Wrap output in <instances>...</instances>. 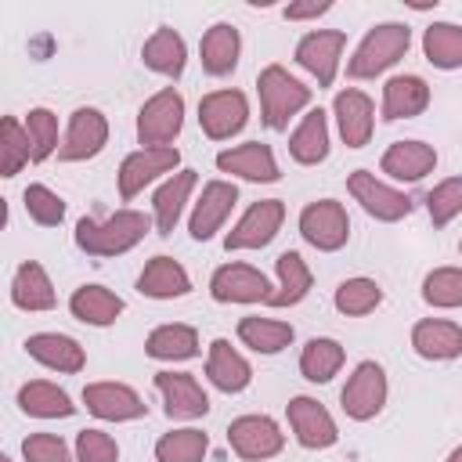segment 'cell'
Here are the masks:
<instances>
[{
  "instance_id": "cell-1",
  "label": "cell",
  "mask_w": 462,
  "mask_h": 462,
  "mask_svg": "<svg viewBox=\"0 0 462 462\" xmlns=\"http://www.w3.org/2000/svg\"><path fill=\"white\" fill-rule=\"evenodd\" d=\"M152 217L141 213V209H116L112 217L105 220H94V217H79L76 220V245L87 253V256H123L130 253L148 231H152Z\"/></svg>"
},
{
  "instance_id": "cell-2",
  "label": "cell",
  "mask_w": 462,
  "mask_h": 462,
  "mask_svg": "<svg viewBox=\"0 0 462 462\" xmlns=\"http://www.w3.org/2000/svg\"><path fill=\"white\" fill-rule=\"evenodd\" d=\"M256 94H260V119L267 130H289V119L310 108V87L296 79L285 65H263L256 76Z\"/></svg>"
},
{
  "instance_id": "cell-3",
  "label": "cell",
  "mask_w": 462,
  "mask_h": 462,
  "mask_svg": "<svg viewBox=\"0 0 462 462\" xmlns=\"http://www.w3.org/2000/svg\"><path fill=\"white\" fill-rule=\"evenodd\" d=\"M408 47H411V29L404 22H379L361 36L354 54L346 58V76L350 79H375L386 69H393L408 54Z\"/></svg>"
},
{
  "instance_id": "cell-4",
  "label": "cell",
  "mask_w": 462,
  "mask_h": 462,
  "mask_svg": "<svg viewBox=\"0 0 462 462\" xmlns=\"http://www.w3.org/2000/svg\"><path fill=\"white\" fill-rule=\"evenodd\" d=\"M184 130V97L173 87H162L137 108V141L141 148H170Z\"/></svg>"
},
{
  "instance_id": "cell-5",
  "label": "cell",
  "mask_w": 462,
  "mask_h": 462,
  "mask_svg": "<svg viewBox=\"0 0 462 462\" xmlns=\"http://www.w3.org/2000/svg\"><path fill=\"white\" fill-rule=\"evenodd\" d=\"M386 397H390V383L379 361H357L354 372L346 375V386L339 390V404L354 422H372L386 408Z\"/></svg>"
},
{
  "instance_id": "cell-6",
  "label": "cell",
  "mask_w": 462,
  "mask_h": 462,
  "mask_svg": "<svg viewBox=\"0 0 462 462\" xmlns=\"http://www.w3.org/2000/svg\"><path fill=\"white\" fill-rule=\"evenodd\" d=\"M180 170V152L170 144V148H137L130 152L123 162H119V173H116V184H119V199L130 202L137 199L148 184H162L170 173Z\"/></svg>"
},
{
  "instance_id": "cell-7",
  "label": "cell",
  "mask_w": 462,
  "mask_h": 462,
  "mask_svg": "<svg viewBox=\"0 0 462 462\" xmlns=\"http://www.w3.org/2000/svg\"><path fill=\"white\" fill-rule=\"evenodd\" d=\"M300 235L307 245H314L318 253H339L350 238V217H346V206L336 202V199H314L300 209V220H296Z\"/></svg>"
},
{
  "instance_id": "cell-8",
  "label": "cell",
  "mask_w": 462,
  "mask_h": 462,
  "mask_svg": "<svg viewBox=\"0 0 462 462\" xmlns=\"http://www.w3.org/2000/svg\"><path fill=\"white\" fill-rule=\"evenodd\" d=\"M346 191H350V199H354L372 220H379V224H397V220H404V217L411 213V199H408L401 188L379 180L372 170H354V173L346 177Z\"/></svg>"
},
{
  "instance_id": "cell-9",
  "label": "cell",
  "mask_w": 462,
  "mask_h": 462,
  "mask_svg": "<svg viewBox=\"0 0 462 462\" xmlns=\"http://www.w3.org/2000/svg\"><path fill=\"white\" fill-rule=\"evenodd\" d=\"M285 224V202L282 199H260L253 202L238 220L235 227L224 235V249L227 253H242V249H263L274 242V235L282 231Z\"/></svg>"
},
{
  "instance_id": "cell-10",
  "label": "cell",
  "mask_w": 462,
  "mask_h": 462,
  "mask_svg": "<svg viewBox=\"0 0 462 462\" xmlns=\"http://www.w3.org/2000/svg\"><path fill=\"white\" fill-rule=\"evenodd\" d=\"M249 123V97L235 87L209 90L199 101V126L209 141H231Z\"/></svg>"
},
{
  "instance_id": "cell-11",
  "label": "cell",
  "mask_w": 462,
  "mask_h": 462,
  "mask_svg": "<svg viewBox=\"0 0 462 462\" xmlns=\"http://www.w3.org/2000/svg\"><path fill=\"white\" fill-rule=\"evenodd\" d=\"M227 444L238 458L245 462H263V458H274L282 448H285V433L282 426L271 419V415H260V411H249V415H238L231 419L227 426Z\"/></svg>"
},
{
  "instance_id": "cell-12",
  "label": "cell",
  "mask_w": 462,
  "mask_h": 462,
  "mask_svg": "<svg viewBox=\"0 0 462 462\" xmlns=\"http://www.w3.org/2000/svg\"><path fill=\"white\" fill-rule=\"evenodd\" d=\"M105 144H108V116L101 108H94V105H83L65 123L58 159L61 162H87V159L101 155Z\"/></svg>"
},
{
  "instance_id": "cell-13",
  "label": "cell",
  "mask_w": 462,
  "mask_h": 462,
  "mask_svg": "<svg viewBox=\"0 0 462 462\" xmlns=\"http://www.w3.org/2000/svg\"><path fill=\"white\" fill-rule=\"evenodd\" d=\"M285 419H289V430H292L296 444L307 448V451H325L339 440V426H336L332 411L321 401L307 397V393H300L285 404Z\"/></svg>"
},
{
  "instance_id": "cell-14",
  "label": "cell",
  "mask_w": 462,
  "mask_h": 462,
  "mask_svg": "<svg viewBox=\"0 0 462 462\" xmlns=\"http://www.w3.org/2000/svg\"><path fill=\"white\" fill-rule=\"evenodd\" d=\"M343 47H346V32L339 29H314L307 36H300L292 58L303 72H310L318 79V87H332L339 61H343Z\"/></svg>"
},
{
  "instance_id": "cell-15",
  "label": "cell",
  "mask_w": 462,
  "mask_h": 462,
  "mask_svg": "<svg viewBox=\"0 0 462 462\" xmlns=\"http://www.w3.org/2000/svg\"><path fill=\"white\" fill-rule=\"evenodd\" d=\"M209 296L217 303H271L274 285L249 263H220L209 274Z\"/></svg>"
},
{
  "instance_id": "cell-16",
  "label": "cell",
  "mask_w": 462,
  "mask_h": 462,
  "mask_svg": "<svg viewBox=\"0 0 462 462\" xmlns=\"http://www.w3.org/2000/svg\"><path fill=\"white\" fill-rule=\"evenodd\" d=\"M238 206V188L231 180H206L195 206H191V217H188V235L195 242H209L231 217V209Z\"/></svg>"
},
{
  "instance_id": "cell-17",
  "label": "cell",
  "mask_w": 462,
  "mask_h": 462,
  "mask_svg": "<svg viewBox=\"0 0 462 462\" xmlns=\"http://www.w3.org/2000/svg\"><path fill=\"white\" fill-rule=\"evenodd\" d=\"M155 390L162 397V411L166 419L177 422H195L209 411V393L202 390V383L191 372H155Z\"/></svg>"
},
{
  "instance_id": "cell-18",
  "label": "cell",
  "mask_w": 462,
  "mask_h": 462,
  "mask_svg": "<svg viewBox=\"0 0 462 462\" xmlns=\"http://www.w3.org/2000/svg\"><path fill=\"white\" fill-rule=\"evenodd\" d=\"M83 404H87V411H90L94 419H101V422H130V419L148 415L144 397H141L134 386L112 383V379H105V383H87V386H83Z\"/></svg>"
},
{
  "instance_id": "cell-19",
  "label": "cell",
  "mask_w": 462,
  "mask_h": 462,
  "mask_svg": "<svg viewBox=\"0 0 462 462\" xmlns=\"http://www.w3.org/2000/svg\"><path fill=\"white\" fill-rule=\"evenodd\" d=\"M217 170L238 177V180H249V184H274L282 177L274 148L263 141H245V144H231V148L217 152Z\"/></svg>"
},
{
  "instance_id": "cell-20",
  "label": "cell",
  "mask_w": 462,
  "mask_h": 462,
  "mask_svg": "<svg viewBox=\"0 0 462 462\" xmlns=\"http://www.w3.org/2000/svg\"><path fill=\"white\" fill-rule=\"evenodd\" d=\"M332 116H336V126H339V137L346 148H365L372 141V130H375V105L365 90L357 87H343L332 101Z\"/></svg>"
},
{
  "instance_id": "cell-21",
  "label": "cell",
  "mask_w": 462,
  "mask_h": 462,
  "mask_svg": "<svg viewBox=\"0 0 462 462\" xmlns=\"http://www.w3.org/2000/svg\"><path fill=\"white\" fill-rule=\"evenodd\" d=\"M195 188H199V173H195V170H177V173H170V177L155 188V195H152V224H155V231H159L162 238L173 235V227L180 224L184 206L191 202Z\"/></svg>"
},
{
  "instance_id": "cell-22",
  "label": "cell",
  "mask_w": 462,
  "mask_h": 462,
  "mask_svg": "<svg viewBox=\"0 0 462 462\" xmlns=\"http://www.w3.org/2000/svg\"><path fill=\"white\" fill-rule=\"evenodd\" d=\"M430 83L415 72H404V76H390L383 83V101H379V116L386 123H397V119H415L430 108Z\"/></svg>"
},
{
  "instance_id": "cell-23",
  "label": "cell",
  "mask_w": 462,
  "mask_h": 462,
  "mask_svg": "<svg viewBox=\"0 0 462 462\" xmlns=\"http://www.w3.org/2000/svg\"><path fill=\"white\" fill-rule=\"evenodd\" d=\"M25 354L58 375H76L87 365V350L79 346V339H72L65 332H32L25 339Z\"/></svg>"
},
{
  "instance_id": "cell-24",
  "label": "cell",
  "mask_w": 462,
  "mask_h": 462,
  "mask_svg": "<svg viewBox=\"0 0 462 462\" xmlns=\"http://www.w3.org/2000/svg\"><path fill=\"white\" fill-rule=\"evenodd\" d=\"M379 170L390 177V180H401V184H415L422 177H430L437 170V148L426 144V141H393L383 159H379Z\"/></svg>"
},
{
  "instance_id": "cell-25",
  "label": "cell",
  "mask_w": 462,
  "mask_h": 462,
  "mask_svg": "<svg viewBox=\"0 0 462 462\" xmlns=\"http://www.w3.org/2000/svg\"><path fill=\"white\" fill-rule=\"evenodd\" d=\"M411 350L422 361H455L462 357V325L451 318H422L411 325Z\"/></svg>"
},
{
  "instance_id": "cell-26",
  "label": "cell",
  "mask_w": 462,
  "mask_h": 462,
  "mask_svg": "<svg viewBox=\"0 0 462 462\" xmlns=\"http://www.w3.org/2000/svg\"><path fill=\"white\" fill-rule=\"evenodd\" d=\"M238 58H242V36L231 22H213L202 40H199V61L206 69V76L213 79H224L238 69Z\"/></svg>"
},
{
  "instance_id": "cell-27",
  "label": "cell",
  "mask_w": 462,
  "mask_h": 462,
  "mask_svg": "<svg viewBox=\"0 0 462 462\" xmlns=\"http://www.w3.org/2000/svg\"><path fill=\"white\" fill-rule=\"evenodd\" d=\"M137 292L148 300H180L191 292V274L184 271L180 260L159 253L144 263V271L137 274Z\"/></svg>"
},
{
  "instance_id": "cell-28",
  "label": "cell",
  "mask_w": 462,
  "mask_h": 462,
  "mask_svg": "<svg viewBox=\"0 0 462 462\" xmlns=\"http://www.w3.org/2000/svg\"><path fill=\"white\" fill-rule=\"evenodd\" d=\"M206 379L220 390V393H242L253 383V365L245 361V354H238L231 346V339H213L209 354H206Z\"/></svg>"
},
{
  "instance_id": "cell-29",
  "label": "cell",
  "mask_w": 462,
  "mask_h": 462,
  "mask_svg": "<svg viewBox=\"0 0 462 462\" xmlns=\"http://www.w3.org/2000/svg\"><path fill=\"white\" fill-rule=\"evenodd\" d=\"M11 303L25 314H40V310H54L58 296H54V282L47 274V267L40 260H25L18 263L14 278H11Z\"/></svg>"
},
{
  "instance_id": "cell-30",
  "label": "cell",
  "mask_w": 462,
  "mask_h": 462,
  "mask_svg": "<svg viewBox=\"0 0 462 462\" xmlns=\"http://www.w3.org/2000/svg\"><path fill=\"white\" fill-rule=\"evenodd\" d=\"M289 155L300 166H318L328 159V112L325 108H307L289 134Z\"/></svg>"
},
{
  "instance_id": "cell-31",
  "label": "cell",
  "mask_w": 462,
  "mask_h": 462,
  "mask_svg": "<svg viewBox=\"0 0 462 462\" xmlns=\"http://www.w3.org/2000/svg\"><path fill=\"white\" fill-rule=\"evenodd\" d=\"M69 310H72V318L83 321V325L108 328V325L119 321V314L126 310V303H123V296H116L112 289L90 282V285H79V289L69 296Z\"/></svg>"
},
{
  "instance_id": "cell-32",
  "label": "cell",
  "mask_w": 462,
  "mask_h": 462,
  "mask_svg": "<svg viewBox=\"0 0 462 462\" xmlns=\"http://www.w3.org/2000/svg\"><path fill=\"white\" fill-rule=\"evenodd\" d=\"M14 401H18L22 415H29V419H69V415H76V404H72L69 390H61L58 383H47V379L22 383Z\"/></svg>"
},
{
  "instance_id": "cell-33",
  "label": "cell",
  "mask_w": 462,
  "mask_h": 462,
  "mask_svg": "<svg viewBox=\"0 0 462 462\" xmlns=\"http://www.w3.org/2000/svg\"><path fill=\"white\" fill-rule=\"evenodd\" d=\"M141 61H144V69H152V72H159L166 79H177L184 72V65H188V43H184V36L177 29L162 25L144 40Z\"/></svg>"
},
{
  "instance_id": "cell-34",
  "label": "cell",
  "mask_w": 462,
  "mask_h": 462,
  "mask_svg": "<svg viewBox=\"0 0 462 462\" xmlns=\"http://www.w3.org/2000/svg\"><path fill=\"white\" fill-rule=\"evenodd\" d=\"M274 274H278V285H274V296H271L267 307H296L300 300H307V292H310V285H314V274H310L307 260H303L296 249L278 253Z\"/></svg>"
},
{
  "instance_id": "cell-35",
  "label": "cell",
  "mask_w": 462,
  "mask_h": 462,
  "mask_svg": "<svg viewBox=\"0 0 462 462\" xmlns=\"http://www.w3.org/2000/svg\"><path fill=\"white\" fill-rule=\"evenodd\" d=\"M144 354L152 361H191L199 354V332L184 321L155 325L144 339Z\"/></svg>"
},
{
  "instance_id": "cell-36",
  "label": "cell",
  "mask_w": 462,
  "mask_h": 462,
  "mask_svg": "<svg viewBox=\"0 0 462 462\" xmlns=\"http://www.w3.org/2000/svg\"><path fill=\"white\" fill-rule=\"evenodd\" d=\"M296 339V328L289 321L278 318H260V314H245L238 321V343L249 346L253 354H282L289 343Z\"/></svg>"
},
{
  "instance_id": "cell-37",
  "label": "cell",
  "mask_w": 462,
  "mask_h": 462,
  "mask_svg": "<svg viewBox=\"0 0 462 462\" xmlns=\"http://www.w3.org/2000/svg\"><path fill=\"white\" fill-rule=\"evenodd\" d=\"M343 365H346V350L332 336H314L300 350V375L307 383H332Z\"/></svg>"
},
{
  "instance_id": "cell-38",
  "label": "cell",
  "mask_w": 462,
  "mask_h": 462,
  "mask_svg": "<svg viewBox=\"0 0 462 462\" xmlns=\"http://www.w3.org/2000/svg\"><path fill=\"white\" fill-rule=\"evenodd\" d=\"M422 54L440 72L462 69V25L458 22H433V25H426Z\"/></svg>"
},
{
  "instance_id": "cell-39",
  "label": "cell",
  "mask_w": 462,
  "mask_h": 462,
  "mask_svg": "<svg viewBox=\"0 0 462 462\" xmlns=\"http://www.w3.org/2000/svg\"><path fill=\"white\" fill-rule=\"evenodd\" d=\"M32 162V141L18 116H4L0 123V177H18L22 166Z\"/></svg>"
},
{
  "instance_id": "cell-40",
  "label": "cell",
  "mask_w": 462,
  "mask_h": 462,
  "mask_svg": "<svg viewBox=\"0 0 462 462\" xmlns=\"http://www.w3.org/2000/svg\"><path fill=\"white\" fill-rule=\"evenodd\" d=\"M332 303H336V310L346 314V318H365V314H372V310L383 303V285H379L375 278H365V274L346 278V282L336 285Z\"/></svg>"
},
{
  "instance_id": "cell-41",
  "label": "cell",
  "mask_w": 462,
  "mask_h": 462,
  "mask_svg": "<svg viewBox=\"0 0 462 462\" xmlns=\"http://www.w3.org/2000/svg\"><path fill=\"white\" fill-rule=\"evenodd\" d=\"M209 451V437L195 426L170 430L155 440V462H202Z\"/></svg>"
},
{
  "instance_id": "cell-42",
  "label": "cell",
  "mask_w": 462,
  "mask_h": 462,
  "mask_svg": "<svg viewBox=\"0 0 462 462\" xmlns=\"http://www.w3.org/2000/svg\"><path fill=\"white\" fill-rule=\"evenodd\" d=\"M422 300L437 310L462 307V267H433L422 278Z\"/></svg>"
},
{
  "instance_id": "cell-43",
  "label": "cell",
  "mask_w": 462,
  "mask_h": 462,
  "mask_svg": "<svg viewBox=\"0 0 462 462\" xmlns=\"http://www.w3.org/2000/svg\"><path fill=\"white\" fill-rule=\"evenodd\" d=\"M25 134L32 141V162H43V159H51L61 148V141H58V116L51 108H43V105L25 112Z\"/></svg>"
},
{
  "instance_id": "cell-44",
  "label": "cell",
  "mask_w": 462,
  "mask_h": 462,
  "mask_svg": "<svg viewBox=\"0 0 462 462\" xmlns=\"http://www.w3.org/2000/svg\"><path fill=\"white\" fill-rule=\"evenodd\" d=\"M22 206H25L29 220H36L40 227H58L65 220V199L47 184H29L22 191Z\"/></svg>"
},
{
  "instance_id": "cell-45",
  "label": "cell",
  "mask_w": 462,
  "mask_h": 462,
  "mask_svg": "<svg viewBox=\"0 0 462 462\" xmlns=\"http://www.w3.org/2000/svg\"><path fill=\"white\" fill-rule=\"evenodd\" d=\"M426 213H430L433 227H444V224H451V220L462 213V173H458V177H448V180H440V184L430 188V195H426Z\"/></svg>"
},
{
  "instance_id": "cell-46",
  "label": "cell",
  "mask_w": 462,
  "mask_h": 462,
  "mask_svg": "<svg viewBox=\"0 0 462 462\" xmlns=\"http://www.w3.org/2000/svg\"><path fill=\"white\" fill-rule=\"evenodd\" d=\"M72 451L76 462H119V444L105 430H79Z\"/></svg>"
},
{
  "instance_id": "cell-47",
  "label": "cell",
  "mask_w": 462,
  "mask_h": 462,
  "mask_svg": "<svg viewBox=\"0 0 462 462\" xmlns=\"http://www.w3.org/2000/svg\"><path fill=\"white\" fill-rule=\"evenodd\" d=\"M22 458L25 462H76V451L58 433H29L22 440Z\"/></svg>"
},
{
  "instance_id": "cell-48",
  "label": "cell",
  "mask_w": 462,
  "mask_h": 462,
  "mask_svg": "<svg viewBox=\"0 0 462 462\" xmlns=\"http://www.w3.org/2000/svg\"><path fill=\"white\" fill-rule=\"evenodd\" d=\"M332 11V0H303V4H289L282 14L289 22H310V18H321Z\"/></svg>"
},
{
  "instance_id": "cell-49",
  "label": "cell",
  "mask_w": 462,
  "mask_h": 462,
  "mask_svg": "<svg viewBox=\"0 0 462 462\" xmlns=\"http://www.w3.org/2000/svg\"><path fill=\"white\" fill-rule=\"evenodd\" d=\"M444 462H462V444H458V448H451V455H448Z\"/></svg>"
},
{
  "instance_id": "cell-50",
  "label": "cell",
  "mask_w": 462,
  "mask_h": 462,
  "mask_svg": "<svg viewBox=\"0 0 462 462\" xmlns=\"http://www.w3.org/2000/svg\"><path fill=\"white\" fill-rule=\"evenodd\" d=\"M0 462H14V458H11V455H0Z\"/></svg>"
},
{
  "instance_id": "cell-51",
  "label": "cell",
  "mask_w": 462,
  "mask_h": 462,
  "mask_svg": "<svg viewBox=\"0 0 462 462\" xmlns=\"http://www.w3.org/2000/svg\"><path fill=\"white\" fill-rule=\"evenodd\" d=\"M458 249H462V242H458Z\"/></svg>"
}]
</instances>
